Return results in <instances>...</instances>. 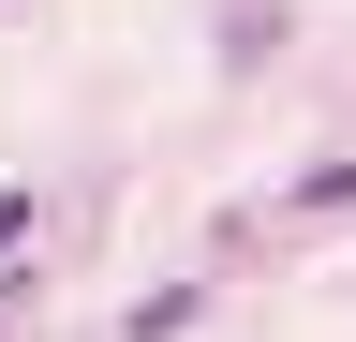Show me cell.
Listing matches in <instances>:
<instances>
[{
  "label": "cell",
  "mask_w": 356,
  "mask_h": 342,
  "mask_svg": "<svg viewBox=\"0 0 356 342\" xmlns=\"http://www.w3.org/2000/svg\"><path fill=\"white\" fill-rule=\"evenodd\" d=\"M0 327H15V297H0Z\"/></svg>",
  "instance_id": "obj_2"
},
{
  "label": "cell",
  "mask_w": 356,
  "mask_h": 342,
  "mask_svg": "<svg viewBox=\"0 0 356 342\" xmlns=\"http://www.w3.org/2000/svg\"><path fill=\"white\" fill-rule=\"evenodd\" d=\"M15 224H30V194H0V253H15Z\"/></svg>",
  "instance_id": "obj_1"
}]
</instances>
